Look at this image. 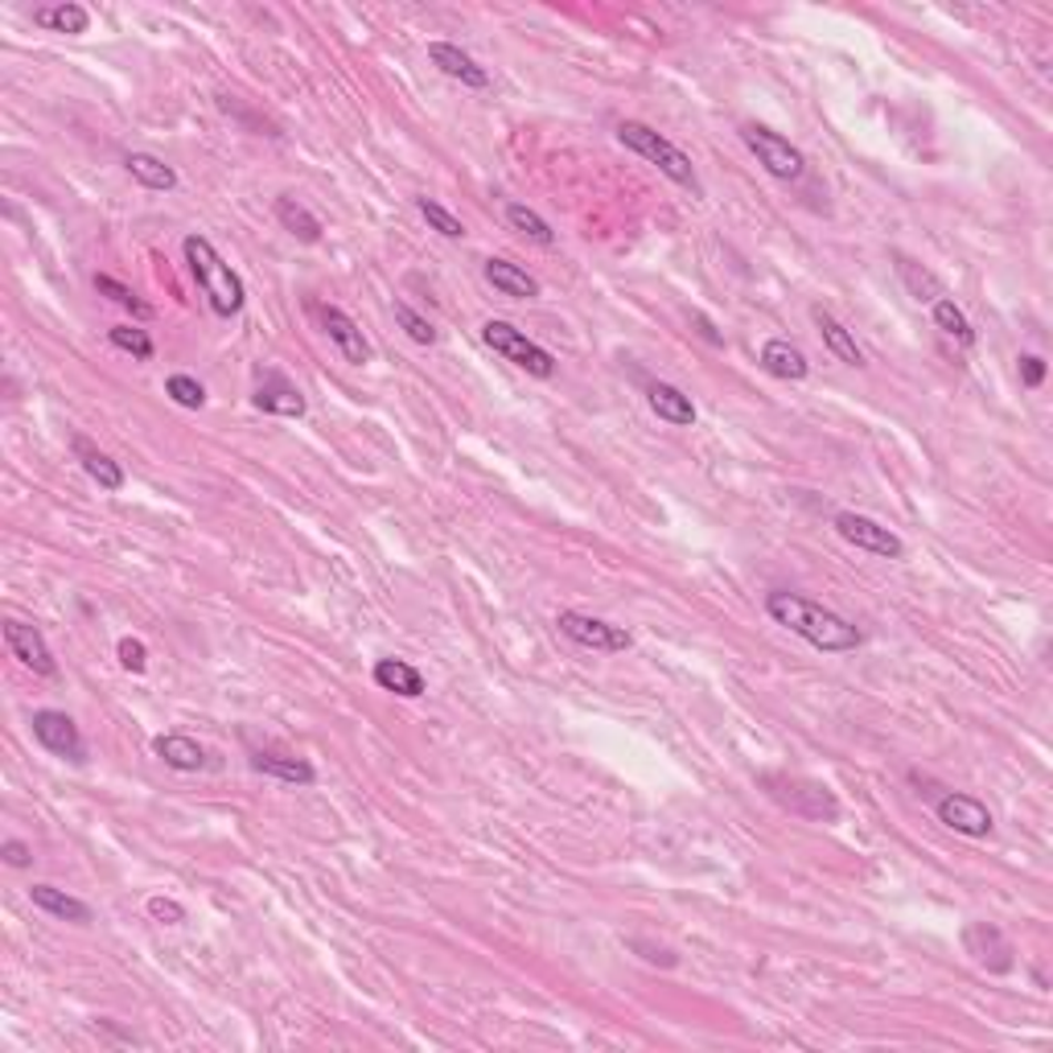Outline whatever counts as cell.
<instances>
[{"label":"cell","instance_id":"obj_15","mask_svg":"<svg viewBox=\"0 0 1053 1053\" xmlns=\"http://www.w3.org/2000/svg\"><path fill=\"white\" fill-rule=\"evenodd\" d=\"M647 404H650V412H654V416L667 420V424H675V429H692V424H695L692 395H683L675 383H650V388H647Z\"/></svg>","mask_w":1053,"mask_h":1053},{"label":"cell","instance_id":"obj_24","mask_svg":"<svg viewBox=\"0 0 1053 1053\" xmlns=\"http://www.w3.org/2000/svg\"><path fill=\"white\" fill-rule=\"evenodd\" d=\"M33 25H42L50 33H87L91 13L83 4H71V0H59V4H42L33 9Z\"/></svg>","mask_w":1053,"mask_h":1053},{"label":"cell","instance_id":"obj_18","mask_svg":"<svg viewBox=\"0 0 1053 1053\" xmlns=\"http://www.w3.org/2000/svg\"><path fill=\"white\" fill-rule=\"evenodd\" d=\"M486 280H491L503 297H515V301L539 297V280H535L531 272H523L519 264L503 260V256H491V260H486Z\"/></svg>","mask_w":1053,"mask_h":1053},{"label":"cell","instance_id":"obj_28","mask_svg":"<svg viewBox=\"0 0 1053 1053\" xmlns=\"http://www.w3.org/2000/svg\"><path fill=\"white\" fill-rule=\"evenodd\" d=\"M74 448H79V457H83V469H87L91 482H100V491H124V469H120L107 453H100V448H91L83 436L74 441Z\"/></svg>","mask_w":1053,"mask_h":1053},{"label":"cell","instance_id":"obj_26","mask_svg":"<svg viewBox=\"0 0 1053 1053\" xmlns=\"http://www.w3.org/2000/svg\"><path fill=\"white\" fill-rule=\"evenodd\" d=\"M276 218H280V227L292 235V239H301V244H318L321 239V223L318 215L309 210V206H301L297 198H276Z\"/></svg>","mask_w":1053,"mask_h":1053},{"label":"cell","instance_id":"obj_20","mask_svg":"<svg viewBox=\"0 0 1053 1053\" xmlns=\"http://www.w3.org/2000/svg\"><path fill=\"white\" fill-rule=\"evenodd\" d=\"M256 407L260 412H272V416H304V395L297 388H292L285 375H268L264 379V388L256 391Z\"/></svg>","mask_w":1053,"mask_h":1053},{"label":"cell","instance_id":"obj_32","mask_svg":"<svg viewBox=\"0 0 1053 1053\" xmlns=\"http://www.w3.org/2000/svg\"><path fill=\"white\" fill-rule=\"evenodd\" d=\"M165 395H169L174 404L189 407V412H198V407L206 404V388L194 375H169L165 379Z\"/></svg>","mask_w":1053,"mask_h":1053},{"label":"cell","instance_id":"obj_21","mask_svg":"<svg viewBox=\"0 0 1053 1053\" xmlns=\"http://www.w3.org/2000/svg\"><path fill=\"white\" fill-rule=\"evenodd\" d=\"M251 770H260L268 778H280L289 786H313L318 782V770L301 757H285V753H251Z\"/></svg>","mask_w":1053,"mask_h":1053},{"label":"cell","instance_id":"obj_41","mask_svg":"<svg viewBox=\"0 0 1053 1053\" xmlns=\"http://www.w3.org/2000/svg\"><path fill=\"white\" fill-rule=\"evenodd\" d=\"M692 326H695V333H700L704 342H712V347H724V333L712 326V318H704V313H692Z\"/></svg>","mask_w":1053,"mask_h":1053},{"label":"cell","instance_id":"obj_30","mask_svg":"<svg viewBox=\"0 0 1053 1053\" xmlns=\"http://www.w3.org/2000/svg\"><path fill=\"white\" fill-rule=\"evenodd\" d=\"M506 223H510V231L527 235V239H531V244H539V247H551V244H556V231H551L544 218L535 215L531 206L506 203Z\"/></svg>","mask_w":1053,"mask_h":1053},{"label":"cell","instance_id":"obj_31","mask_svg":"<svg viewBox=\"0 0 1053 1053\" xmlns=\"http://www.w3.org/2000/svg\"><path fill=\"white\" fill-rule=\"evenodd\" d=\"M416 210L424 215V223H429L433 231L445 235V239H465V223L453 215V210H445L436 198H416Z\"/></svg>","mask_w":1053,"mask_h":1053},{"label":"cell","instance_id":"obj_35","mask_svg":"<svg viewBox=\"0 0 1053 1053\" xmlns=\"http://www.w3.org/2000/svg\"><path fill=\"white\" fill-rule=\"evenodd\" d=\"M95 289H100L103 297H112V301H116L120 309H132L136 318H153V309H148L145 301H136V292H132L128 285L112 280V276H95Z\"/></svg>","mask_w":1053,"mask_h":1053},{"label":"cell","instance_id":"obj_9","mask_svg":"<svg viewBox=\"0 0 1053 1053\" xmlns=\"http://www.w3.org/2000/svg\"><path fill=\"white\" fill-rule=\"evenodd\" d=\"M765 786H770V794L774 798H782L791 811H798V815H811V819H836L839 815V803L836 794L827 791V786H819V782H798V778H778V774H765Z\"/></svg>","mask_w":1053,"mask_h":1053},{"label":"cell","instance_id":"obj_29","mask_svg":"<svg viewBox=\"0 0 1053 1053\" xmlns=\"http://www.w3.org/2000/svg\"><path fill=\"white\" fill-rule=\"evenodd\" d=\"M935 326L947 333V338H954L959 347H975V330H971L967 313L951 301V297H938L935 301Z\"/></svg>","mask_w":1053,"mask_h":1053},{"label":"cell","instance_id":"obj_23","mask_svg":"<svg viewBox=\"0 0 1053 1053\" xmlns=\"http://www.w3.org/2000/svg\"><path fill=\"white\" fill-rule=\"evenodd\" d=\"M375 683L383 688V692L404 695V700H416V695H424V675H420L412 663H404V659H379V663H375Z\"/></svg>","mask_w":1053,"mask_h":1053},{"label":"cell","instance_id":"obj_13","mask_svg":"<svg viewBox=\"0 0 1053 1053\" xmlns=\"http://www.w3.org/2000/svg\"><path fill=\"white\" fill-rule=\"evenodd\" d=\"M318 313H321V330L330 333V342L342 350V359L354 362V367L371 362V342L362 338V330L354 326V318H350V313H342L338 304H321Z\"/></svg>","mask_w":1053,"mask_h":1053},{"label":"cell","instance_id":"obj_14","mask_svg":"<svg viewBox=\"0 0 1053 1053\" xmlns=\"http://www.w3.org/2000/svg\"><path fill=\"white\" fill-rule=\"evenodd\" d=\"M429 59L441 66V71L448 74V79H457V83H465V87H474V91H482L486 83H491V74L482 71L469 54H465L462 45H453V42H429Z\"/></svg>","mask_w":1053,"mask_h":1053},{"label":"cell","instance_id":"obj_22","mask_svg":"<svg viewBox=\"0 0 1053 1053\" xmlns=\"http://www.w3.org/2000/svg\"><path fill=\"white\" fill-rule=\"evenodd\" d=\"M811 318H815V326H819V333H823V342H827V350L836 354L839 362H848V367H865V350L856 347V338H851L844 326H839L823 304H815L811 309Z\"/></svg>","mask_w":1053,"mask_h":1053},{"label":"cell","instance_id":"obj_40","mask_svg":"<svg viewBox=\"0 0 1053 1053\" xmlns=\"http://www.w3.org/2000/svg\"><path fill=\"white\" fill-rule=\"evenodd\" d=\"M630 947H634V951H642V959H647V963H663V967H675V954H671V951H663V947H650V942H642V938H630Z\"/></svg>","mask_w":1053,"mask_h":1053},{"label":"cell","instance_id":"obj_5","mask_svg":"<svg viewBox=\"0 0 1053 1053\" xmlns=\"http://www.w3.org/2000/svg\"><path fill=\"white\" fill-rule=\"evenodd\" d=\"M741 141H745V148L757 157V165H765V174H774L778 182H798V177L807 174V157L774 128L745 124V128H741Z\"/></svg>","mask_w":1053,"mask_h":1053},{"label":"cell","instance_id":"obj_6","mask_svg":"<svg viewBox=\"0 0 1053 1053\" xmlns=\"http://www.w3.org/2000/svg\"><path fill=\"white\" fill-rule=\"evenodd\" d=\"M30 724H33V736H38L42 750H50L54 757L74 762V765L87 762V741H83L79 724H74L66 712H59V708H42V712H33Z\"/></svg>","mask_w":1053,"mask_h":1053},{"label":"cell","instance_id":"obj_17","mask_svg":"<svg viewBox=\"0 0 1053 1053\" xmlns=\"http://www.w3.org/2000/svg\"><path fill=\"white\" fill-rule=\"evenodd\" d=\"M762 367L774 379H786V383H798V379L811 375L807 354L794 347V342H786V338H770V342H765V347H762Z\"/></svg>","mask_w":1053,"mask_h":1053},{"label":"cell","instance_id":"obj_12","mask_svg":"<svg viewBox=\"0 0 1053 1053\" xmlns=\"http://www.w3.org/2000/svg\"><path fill=\"white\" fill-rule=\"evenodd\" d=\"M963 947L967 954L975 959L980 967H988V971H995V975H1004V971H1012V942L995 926L988 922H975L963 930Z\"/></svg>","mask_w":1053,"mask_h":1053},{"label":"cell","instance_id":"obj_11","mask_svg":"<svg viewBox=\"0 0 1053 1053\" xmlns=\"http://www.w3.org/2000/svg\"><path fill=\"white\" fill-rule=\"evenodd\" d=\"M4 642H9V654L21 667H30L33 675H59V663H54V654L45 647L42 630H33L25 621H4Z\"/></svg>","mask_w":1053,"mask_h":1053},{"label":"cell","instance_id":"obj_19","mask_svg":"<svg viewBox=\"0 0 1053 1053\" xmlns=\"http://www.w3.org/2000/svg\"><path fill=\"white\" fill-rule=\"evenodd\" d=\"M30 901L38 909H45L50 918H62V922H74V926H87L91 922V906H87V901L71 897L66 889H54V885H33Z\"/></svg>","mask_w":1053,"mask_h":1053},{"label":"cell","instance_id":"obj_39","mask_svg":"<svg viewBox=\"0 0 1053 1053\" xmlns=\"http://www.w3.org/2000/svg\"><path fill=\"white\" fill-rule=\"evenodd\" d=\"M1041 379H1045V359H1037V354H1021V383L1024 388H1041Z\"/></svg>","mask_w":1053,"mask_h":1053},{"label":"cell","instance_id":"obj_7","mask_svg":"<svg viewBox=\"0 0 1053 1053\" xmlns=\"http://www.w3.org/2000/svg\"><path fill=\"white\" fill-rule=\"evenodd\" d=\"M556 626H560L564 638H572V642H577V647H585V650L618 654V650L634 647V638L626 634L621 626H609V621L589 618V613H577V609H564L560 618H556Z\"/></svg>","mask_w":1053,"mask_h":1053},{"label":"cell","instance_id":"obj_34","mask_svg":"<svg viewBox=\"0 0 1053 1053\" xmlns=\"http://www.w3.org/2000/svg\"><path fill=\"white\" fill-rule=\"evenodd\" d=\"M107 338H112L116 350H128L132 359H153V338L145 330H136V326H112Z\"/></svg>","mask_w":1053,"mask_h":1053},{"label":"cell","instance_id":"obj_27","mask_svg":"<svg viewBox=\"0 0 1053 1053\" xmlns=\"http://www.w3.org/2000/svg\"><path fill=\"white\" fill-rule=\"evenodd\" d=\"M124 169L132 174V182H141L145 189H174L177 186V174L174 165H165L161 157H153V153H128L124 157Z\"/></svg>","mask_w":1053,"mask_h":1053},{"label":"cell","instance_id":"obj_16","mask_svg":"<svg viewBox=\"0 0 1053 1053\" xmlns=\"http://www.w3.org/2000/svg\"><path fill=\"white\" fill-rule=\"evenodd\" d=\"M153 753H157L169 770H177V774H198L206 765V750L186 733H161L157 741H153Z\"/></svg>","mask_w":1053,"mask_h":1053},{"label":"cell","instance_id":"obj_33","mask_svg":"<svg viewBox=\"0 0 1053 1053\" xmlns=\"http://www.w3.org/2000/svg\"><path fill=\"white\" fill-rule=\"evenodd\" d=\"M395 321L404 326V333L416 342V347H433L436 342V330H433V321L429 318H420L416 309L412 304H404V301H395Z\"/></svg>","mask_w":1053,"mask_h":1053},{"label":"cell","instance_id":"obj_10","mask_svg":"<svg viewBox=\"0 0 1053 1053\" xmlns=\"http://www.w3.org/2000/svg\"><path fill=\"white\" fill-rule=\"evenodd\" d=\"M935 815L942 827H951V832H959V836L967 839H983L992 836V811L983 807L975 794H963V791H947L942 798L935 803Z\"/></svg>","mask_w":1053,"mask_h":1053},{"label":"cell","instance_id":"obj_8","mask_svg":"<svg viewBox=\"0 0 1053 1053\" xmlns=\"http://www.w3.org/2000/svg\"><path fill=\"white\" fill-rule=\"evenodd\" d=\"M836 531H839V539H848L851 548L868 551V556H880V560H901V556H906L901 535H894L889 527H880V523L868 519V515L839 510V515H836Z\"/></svg>","mask_w":1053,"mask_h":1053},{"label":"cell","instance_id":"obj_3","mask_svg":"<svg viewBox=\"0 0 1053 1053\" xmlns=\"http://www.w3.org/2000/svg\"><path fill=\"white\" fill-rule=\"evenodd\" d=\"M618 141L626 148H634L638 157H647L650 165H659V174L671 177L675 186L695 189L692 157H688V153H683L679 145H671L663 132H654L650 124H638V120H621V124H618Z\"/></svg>","mask_w":1053,"mask_h":1053},{"label":"cell","instance_id":"obj_38","mask_svg":"<svg viewBox=\"0 0 1053 1053\" xmlns=\"http://www.w3.org/2000/svg\"><path fill=\"white\" fill-rule=\"evenodd\" d=\"M0 856H4V865L9 868H30L33 865V848L25 844V839H4V844H0Z\"/></svg>","mask_w":1053,"mask_h":1053},{"label":"cell","instance_id":"obj_37","mask_svg":"<svg viewBox=\"0 0 1053 1053\" xmlns=\"http://www.w3.org/2000/svg\"><path fill=\"white\" fill-rule=\"evenodd\" d=\"M148 913H153L157 922H165V926L186 922V906H177L174 897H148Z\"/></svg>","mask_w":1053,"mask_h":1053},{"label":"cell","instance_id":"obj_1","mask_svg":"<svg viewBox=\"0 0 1053 1053\" xmlns=\"http://www.w3.org/2000/svg\"><path fill=\"white\" fill-rule=\"evenodd\" d=\"M765 613L786 626L791 634H798L803 642H811L823 654H848L865 642V634L851 626L848 618H839L836 609H823L819 601L811 597H798V592H770L765 597Z\"/></svg>","mask_w":1053,"mask_h":1053},{"label":"cell","instance_id":"obj_25","mask_svg":"<svg viewBox=\"0 0 1053 1053\" xmlns=\"http://www.w3.org/2000/svg\"><path fill=\"white\" fill-rule=\"evenodd\" d=\"M894 264H897V276L906 280V289H909V297H913V301L935 304L938 297H942V280H938L930 268H922L918 260H909L906 251H894Z\"/></svg>","mask_w":1053,"mask_h":1053},{"label":"cell","instance_id":"obj_36","mask_svg":"<svg viewBox=\"0 0 1053 1053\" xmlns=\"http://www.w3.org/2000/svg\"><path fill=\"white\" fill-rule=\"evenodd\" d=\"M116 654H120V663H124V671H132V675H141L148 667V650L141 638H120Z\"/></svg>","mask_w":1053,"mask_h":1053},{"label":"cell","instance_id":"obj_2","mask_svg":"<svg viewBox=\"0 0 1053 1053\" xmlns=\"http://www.w3.org/2000/svg\"><path fill=\"white\" fill-rule=\"evenodd\" d=\"M182 251H186L189 272L198 280V289L206 292L210 309H215L218 318H235L247 304V289H244V280H239V272L218 256L215 244H210L206 235H186Z\"/></svg>","mask_w":1053,"mask_h":1053},{"label":"cell","instance_id":"obj_4","mask_svg":"<svg viewBox=\"0 0 1053 1053\" xmlns=\"http://www.w3.org/2000/svg\"><path fill=\"white\" fill-rule=\"evenodd\" d=\"M482 342H486L494 354H503L506 362H515L519 371H527V375L535 379L556 375V359H551L539 342H531L523 330H515L510 321H486V326H482Z\"/></svg>","mask_w":1053,"mask_h":1053}]
</instances>
